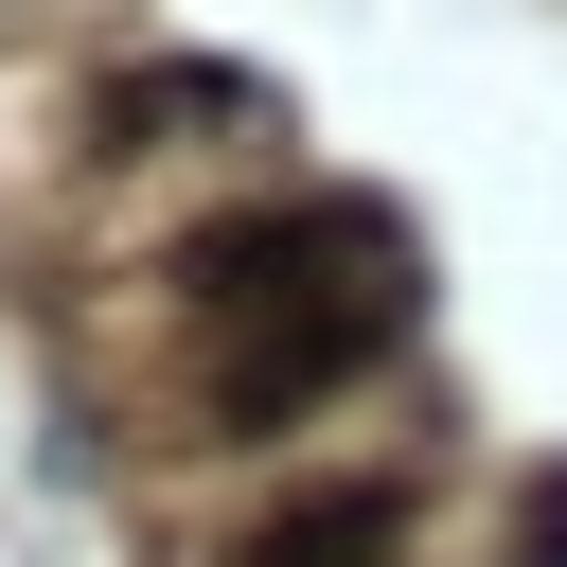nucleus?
Here are the masks:
<instances>
[{
  "label": "nucleus",
  "mask_w": 567,
  "mask_h": 567,
  "mask_svg": "<svg viewBox=\"0 0 567 567\" xmlns=\"http://www.w3.org/2000/svg\"><path fill=\"white\" fill-rule=\"evenodd\" d=\"M390 337H408V266H390V284H319V301H248V319L213 337V425H284V408L354 390Z\"/></svg>",
  "instance_id": "f257e3e1"
},
{
  "label": "nucleus",
  "mask_w": 567,
  "mask_h": 567,
  "mask_svg": "<svg viewBox=\"0 0 567 567\" xmlns=\"http://www.w3.org/2000/svg\"><path fill=\"white\" fill-rule=\"evenodd\" d=\"M408 248H390V213L372 195H301V213H213L195 248H177V284L213 301V319H248V301H319V284H390Z\"/></svg>",
  "instance_id": "f03ea898"
},
{
  "label": "nucleus",
  "mask_w": 567,
  "mask_h": 567,
  "mask_svg": "<svg viewBox=\"0 0 567 567\" xmlns=\"http://www.w3.org/2000/svg\"><path fill=\"white\" fill-rule=\"evenodd\" d=\"M390 532H408V514H390L372 478H337V496H284V514L248 532V567H390Z\"/></svg>",
  "instance_id": "7ed1b4c3"
},
{
  "label": "nucleus",
  "mask_w": 567,
  "mask_h": 567,
  "mask_svg": "<svg viewBox=\"0 0 567 567\" xmlns=\"http://www.w3.org/2000/svg\"><path fill=\"white\" fill-rule=\"evenodd\" d=\"M106 124H124V142H142V124H266V89H248V71H124Z\"/></svg>",
  "instance_id": "20e7f679"
},
{
  "label": "nucleus",
  "mask_w": 567,
  "mask_h": 567,
  "mask_svg": "<svg viewBox=\"0 0 567 567\" xmlns=\"http://www.w3.org/2000/svg\"><path fill=\"white\" fill-rule=\"evenodd\" d=\"M532 567H567V478H532Z\"/></svg>",
  "instance_id": "39448f33"
}]
</instances>
